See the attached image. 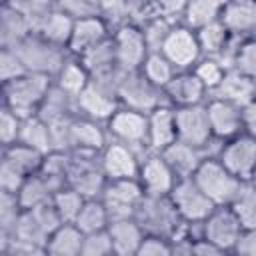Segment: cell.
<instances>
[{"label": "cell", "mask_w": 256, "mask_h": 256, "mask_svg": "<svg viewBox=\"0 0 256 256\" xmlns=\"http://www.w3.org/2000/svg\"><path fill=\"white\" fill-rule=\"evenodd\" d=\"M54 78L36 72H24L8 82H2L4 106H8L20 118L34 116L48 94Z\"/></svg>", "instance_id": "cell-1"}, {"label": "cell", "mask_w": 256, "mask_h": 256, "mask_svg": "<svg viewBox=\"0 0 256 256\" xmlns=\"http://www.w3.org/2000/svg\"><path fill=\"white\" fill-rule=\"evenodd\" d=\"M134 218L138 220V224L142 226L146 234H156V236H164L170 240L178 236L186 226L176 206L172 204L170 196L144 194L134 210Z\"/></svg>", "instance_id": "cell-2"}, {"label": "cell", "mask_w": 256, "mask_h": 256, "mask_svg": "<svg viewBox=\"0 0 256 256\" xmlns=\"http://www.w3.org/2000/svg\"><path fill=\"white\" fill-rule=\"evenodd\" d=\"M16 52H18L26 72L46 74L50 78H54L58 74V70L62 68V64L70 56L68 48L52 44V42H48L46 38H42L34 32L30 36H26L16 46Z\"/></svg>", "instance_id": "cell-3"}, {"label": "cell", "mask_w": 256, "mask_h": 256, "mask_svg": "<svg viewBox=\"0 0 256 256\" xmlns=\"http://www.w3.org/2000/svg\"><path fill=\"white\" fill-rule=\"evenodd\" d=\"M192 178L216 206H230L242 186V180L236 178L216 156L204 158Z\"/></svg>", "instance_id": "cell-4"}, {"label": "cell", "mask_w": 256, "mask_h": 256, "mask_svg": "<svg viewBox=\"0 0 256 256\" xmlns=\"http://www.w3.org/2000/svg\"><path fill=\"white\" fill-rule=\"evenodd\" d=\"M118 100L120 106L150 114L154 108L168 104L164 88L152 84L142 70H132V72H124L118 84Z\"/></svg>", "instance_id": "cell-5"}, {"label": "cell", "mask_w": 256, "mask_h": 256, "mask_svg": "<svg viewBox=\"0 0 256 256\" xmlns=\"http://www.w3.org/2000/svg\"><path fill=\"white\" fill-rule=\"evenodd\" d=\"M106 130L112 140L132 146L142 156L150 152L148 150V114L120 106L106 122Z\"/></svg>", "instance_id": "cell-6"}, {"label": "cell", "mask_w": 256, "mask_h": 256, "mask_svg": "<svg viewBox=\"0 0 256 256\" xmlns=\"http://www.w3.org/2000/svg\"><path fill=\"white\" fill-rule=\"evenodd\" d=\"M168 196L186 224H202L208 218V214L216 208V204L202 192V188L196 184L192 176L178 178Z\"/></svg>", "instance_id": "cell-7"}, {"label": "cell", "mask_w": 256, "mask_h": 256, "mask_svg": "<svg viewBox=\"0 0 256 256\" xmlns=\"http://www.w3.org/2000/svg\"><path fill=\"white\" fill-rule=\"evenodd\" d=\"M174 118H176L178 140L192 144V146H198V148H206L210 144V140L214 138L212 128H210V120H208L206 102L174 108Z\"/></svg>", "instance_id": "cell-8"}, {"label": "cell", "mask_w": 256, "mask_h": 256, "mask_svg": "<svg viewBox=\"0 0 256 256\" xmlns=\"http://www.w3.org/2000/svg\"><path fill=\"white\" fill-rule=\"evenodd\" d=\"M142 196H144V190L138 178H118V180L106 182L100 200L104 202L110 220H116V218L134 216V210L142 200Z\"/></svg>", "instance_id": "cell-9"}, {"label": "cell", "mask_w": 256, "mask_h": 256, "mask_svg": "<svg viewBox=\"0 0 256 256\" xmlns=\"http://www.w3.org/2000/svg\"><path fill=\"white\" fill-rule=\"evenodd\" d=\"M242 224L230 206H216L200 224V236L214 242L220 250L232 252L242 234Z\"/></svg>", "instance_id": "cell-10"}, {"label": "cell", "mask_w": 256, "mask_h": 256, "mask_svg": "<svg viewBox=\"0 0 256 256\" xmlns=\"http://www.w3.org/2000/svg\"><path fill=\"white\" fill-rule=\"evenodd\" d=\"M118 108H120L118 94L112 88L92 78H90V84L76 96L78 116H84V118H90L102 124H106Z\"/></svg>", "instance_id": "cell-11"}, {"label": "cell", "mask_w": 256, "mask_h": 256, "mask_svg": "<svg viewBox=\"0 0 256 256\" xmlns=\"http://www.w3.org/2000/svg\"><path fill=\"white\" fill-rule=\"evenodd\" d=\"M216 158L236 178H240L242 182H248L256 168V138L242 132V134L222 142V148Z\"/></svg>", "instance_id": "cell-12"}, {"label": "cell", "mask_w": 256, "mask_h": 256, "mask_svg": "<svg viewBox=\"0 0 256 256\" xmlns=\"http://www.w3.org/2000/svg\"><path fill=\"white\" fill-rule=\"evenodd\" d=\"M160 52L176 66V70H192L194 64L202 58L196 30L188 28L186 24L172 26Z\"/></svg>", "instance_id": "cell-13"}, {"label": "cell", "mask_w": 256, "mask_h": 256, "mask_svg": "<svg viewBox=\"0 0 256 256\" xmlns=\"http://www.w3.org/2000/svg\"><path fill=\"white\" fill-rule=\"evenodd\" d=\"M138 182L144 190V194L152 196H168L178 182V176L170 168V164L164 160L160 152H146L140 160V172Z\"/></svg>", "instance_id": "cell-14"}, {"label": "cell", "mask_w": 256, "mask_h": 256, "mask_svg": "<svg viewBox=\"0 0 256 256\" xmlns=\"http://www.w3.org/2000/svg\"><path fill=\"white\" fill-rule=\"evenodd\" d=\"M112 40H114L120 70H124V72L140 70L150 52L146 38H144V30L138 26H132V24H124L112 34Z\"/></svg>", "instance_id": "cell-15"}, {"label": "cell", "mask_w": 256, "mask_h": 256, "mask_svg": "<svg viewBox=\"0 0 256 256\" xmlns=\"http://www.w3.org/2000/svg\"><path fill=\"white\" fill-rule=\"evenodd\" d=\"M140 160H142V154L138 150L118 140H108V144L100 152V166L108 180L138 178Z\"/></svg>", "instance_id": "cell-16"}, {"label": "cell", "mask_w": 256, "mask_h": 256, "mask_svg": "<svg viewBox=\"0 0 256 256\" xmlns=\"http://www.w3.org/2000/svg\"><path fill=\"white\" fill-rule=\"evenodd\" d=\"M206 110L214 138L226 142L244 132V106L222 98H208Z\"/></svg>", "instance_id": "cell-17"}, {"label": "cell", "mask_w": 256, "mask_h": 256, "mask_svg": "<svg viewBox=\"0 0 256 256\" xmlns=\"http://www.w3.org/2000/svg\"><path fill=\"white\" fill-rule=\"evenodd\" d=\"M166 100L172 108L202 104L208 100V90L192 70H178L174 78L164 86Z\"/></svg>", "instance_id": "cell-18"}, {"label": "cell", "mask_w": 256, "mask_h": 256, "mask_svg": "<svg viewBox=\"0 0 256 256\" xmlns=\"http://www.w3.org/2000/svg\"><path fill=\"white\" fill-rule=\"evenodd\" d=\"M218 20L232 36L252 38L256 32V0H224Z\"/></svg>", "instance_id": "cell-19"}, {"label": "cell", "mask_w": 256, "mask_h": 256, "mask_svg": "<svg viewBox=\"0 0 256 256\" xmlns=\"http://www.w3.org/2000/svg\"><path fill=\"white\" fill-rule=\"evenodd\" d=\"M110 36L112 34L108 32L106 22L98 14L96 16H86V18H78V20H74L72 36H70V42H68V52L72 56H82L84 52H88L96 44L108 40Z\"/></svg>", "instance_id": "cell-20"}, {"label": "cell", "mask_w": 256, "mask_h": 256, "mask_svg": "<svg viewBox=\"0 0 256 256\" xmlns=\"http://www.w3.org/2000/svg\"><path fill=\"white\" fill-rule=\"evenodd\" d=\"M106 230L110 234L114 254H118V256H134L136 254L138 256V250H140V244H142L146 232L142 230V226L138 224V220L134 216L110 220Z\"/></svg>", "instance_id": "cell-21"}, {"label": "cell", "mask_w": 256, "mask_h": 256, "mask_svg": "<svg viewBox=\"0 0 256 256\" xmlns=\"http://www.w3.org/2000/svg\"><path fill=\"white\" fill-rule=\"evenodd\" d=\"M176 136V118H174V108L170 104L158 106L148 114V150L152 152H162L168 148Z\"/></svg>", "instance_id": "cell-22"}, {"label": "cell", "mask_w": 256, "mask_h": 256, "mask_svg": "<svg viewBox=\"0 0 256 256\" xmlns=\"http://www.w3.org/2000/svg\"><path fill=\"white\" fill-rule=\"evenodd\" d=\"M72 28H74V18L64 14L58 8H50L48 12H44L42 16L32 20V32L34 34L46 38L52 44L64 46V48H68Z\"/></svg>", "instance_id": "cell-23"}, {"label": "cell", "mask_w": 256, "mask_h": 256, "mask_svg": "<svg viewBox=\"0 0 256 256\" xmlns=\"http://www.w3.org/2000/svg\"><path fill=\"white\" fill-rule=\"evenodd\" d=\"M70 136H72V150H88V152H102L110 138L106 124L84 116L72 118Z\"/></svg>", "instance_id": "cell-24"}, {"label": "cell", "mask_w": 256, "mask_h": 256, "mask_svg": "<svg viewBox=\"0 0 256 256\" xmlns=\"http://www.w3.org/2000/svg\"><path fill=\"white\" fill-rule=\"evenodd\" d=\"M160 154L164 156V160L170 164V168L174 170V174L178 178H190V176H194V172L198 170V166L202 164V160L208 158V154H206L204 148L186 144L182 140H174Z\"/></svg>", "instance_id": "cell-25"}, {"label": "cell", "mask_w": 256, "mask_h": 256, "mask_svg": "<svg viewBox=\"0 0 256 256\" xmlns=\"http://www.w3.org/2000/svg\"><path fill=\"white\" fill-rule=\"evenodd\" d=\"M208 98H222L234 104L246 106L250 100L256 98V80L240 74L236 68H228L220 84L208 94Z\"/></svg>", "instance_id": "cell-26"}, {"label": "cell", "mask_w": 256, "mask_h": 256, "mask_svg": "<svg viewBox=\"0 0 256 256\" xmlns=\"http://www.w3.org/2000/svg\"><path fill=\"white\" fill-rule=\"evenodd\" d=\"M36 116H40L48 126L74 118V116H78L76 96L68 94L66 90H62L58 84L52 82V86H50L48 94L44 96V100H42Z\"/></svg>", "instance_id": "cell-27"}, {"label": "cell", "mask_w": 256, "mask_h": 256, "mask_svg": "<svg viewBox=\"0 0 256 256\" xmlns=\"http://www.w3.org/2000/svg\"><path fill=\"white\" fill-rule=\"evenodd\" d=\"M76 58H80V62L86 66V70L90 72V78H106V76H116V74L124 72L118 66L112 36L108 40L96 44L94 48H90L82 56H76Z\"/></svg>", "instance_id": "cell-28"}, {"label": "cell", "mask_w": 256, "mask_h": 256, "mask_svg": "<svg viewBox=\"0 0 256 256\" xmlns=\"http://www.w3.org/2000/svg\"><path fill=\"white\" fill-rule=\"evenodd\" d=\"M30 34H32L30 18L4 2L0 8V48H16Z\"/></svg>", "instance_id": "cell-29"}, {"label": "cell", "mask_w": 256, "mask_h": 256, "mask_svg": "<svg viewBox=\"0 0 256 256\" xmlns=\"http://www.w3.org/2000/svg\"><path fill=\"white\" fill-rule=\"evenodd\" d=\"M82 244H84V232L74 222H64L60 228H56L48 242H46V254L50 256H82Z\"/></svg>", "instance_id": "cell-30"}, {"label": "cell", "mask_w": 256, "mask_h": 256, "mask_svg": "<svg viewBox=\"0 0 256 256\" xmlns=\"http://www.w3.org/2000/svg\"><path fill=\"white\" fill-rule=\"evenodd\" d=\"M44 156H46L44 152L28 146V144H22V142H14V144L2 148V158L6 162H10L24 176H30V174L40 172L42 162H44Z\"/></svg>", "instance_id": "cell-31"}, {"label": "cell", "mask_w": 256, "mask_h": 256, "mask_svg": "<svg viewBox=\"0 0 256 256\" xmlns=\"http://www.w3.org/2000/svg\"><path fill=\"white\" fill-rule=\"evenodd\" d=\"M54 84H58L62 90H66L72 96H78L88 84H90V72L76 56H68V60L62 64L58 74L54 76Z\"/></svg>", "instance_id": "cell-32"}, {"label": "cell", "mask_w": 256, "mask_h": 256, "mask_svg": "<svg viewBox=\"0 0 256 256\" xmlns=\"http://www.w3.org/2000/svg\"><path fill=\"white\" fill-rule=\"evenodd\" d=\"M54 188L48 184V180L36 172V174H30L26 176L24 184L20 186L18 190V202L24 210H30V208H36L40 204H46V202H52V196H54Z\"/></svg>", "instance_id": "cell-33"}, {"label": "cell", "mask_w": 256, "mask_h": 256, "mask_svg": "<svg viewBox=\"0 0 256 256\" xmlns=\"http://www.w3.org/2000/svg\"><path fill=\"white\" fill-rule=\"evenodd\" d=\"M196 36H198L202 56H208V58H218L232 38V34L224 28V24L220 20H214V22L198 28Z\"/></svg>", "instance_id": "cell-34"}, {"label": "cell", "mask_w": 256, "mask_h": 256, "mask_svg": "<svg viewBox=\"0 0 256 256\" xmlns=\"http://www.w3.org/2000/svg\"><path fill=\"white\" fill-rule=\"evenodd\" d=\"M18 142L28 144L44 154L52 152V138H50V126L40 118V116H28L22 118V126H20V136Z\"/></svg>", "instance_id": "cell-35"}, {"label": "cell", "mask_w": 256, "mask_h": 256, "mask_svg": "<svg viewBox=\"0 0 256 256\" xmlns=\"http://www.w3.org/2000/svg\"><path fill=\"white\" fill-rule=\"evenodd\" d=\"M40 174L48 180V184L58 192L70 182V152H48L44 156Z\"/></svg>", "instance_id": "cell-36"}, {"label": "cell", "mask_w": 256, "mask_h": 256, "mask_svg": "<svg viewBox=\"0 0 256 256\" xmlns=\"http://www.w3.org/2000/svg\"><path fill=\"white\" fill-rule=\"evenodd\" d=\"M224 0H186L184 4V24L192 30H198L220 16Z\"/></svg>", "instance_id": "cell-37"}, {"label": "cell", "mask_w": 256, "mask_h": 256, "mask_svg": "<svg viewBox=\"0 0 256 256\" xmlns=\"http://www.w3.org/2000/svg\"><path fill=\"white\" fill-rule=\"evenodd\" d=\"M74 224L84 232V234H90V232H100V230H106L108 224H110V216H108V210L104 206V202L100 198H92V200H86L80 214L76 216Z\"/></svg>", "instance_id": "cell-38"}, {"label": "cell", "mask_w": 256, "mask_h": 256, "mask_svg": "<svg viewBox=\"0 0 256 256\" xmlns=\"http://www.w3.org/2000/svg\"><path fill=\"white\" fill-rule=\"evenodd\" d=\"M12 238L28 242V244H34V246H40V248L46 250V242H48L50 236L42 228V224L38 222V218L34 216L32 210H22V214H20L16 226H14Z\"/></svg>", "instance_id": "cell-39"}, {"label": "cell", "mask_w": 256, "mask_h": 256, "mask_svg": "<svg viewBox=\"0 0 256 256\" xmlns=\"http://www.w3.org/2000/svg\"><path fill=\"white\" fill-rule=\"evenodd\" d=\"M230 208L238 216L242 228H256V186L250 182H242Z\"/></svg>", "instance_id": "cell-40"}, {"label": "cell", "mask_w": 256, "mask_h": 256, "mask_svg": "<svg viewBox=\"0 0 256 256\" xmlns=\"http://www.w3.org/2000/svg\"><path fill=\"white\" fill-rule=\"evenodd\" d=\"M140 70H142V74L152 84H156L160 88H164L174 78V74L178 72L176 66L162 52H148V56H146V60H144V64H142Z\"/></svg>", "instance_id": "cell-41"}, {"label": "cell", "mask_w": 256, "mask_h": 256, "mask_svg": "<svg viewBox=\"0 0 256 256\" xmlns=\"http://www.w3.org/2000/svg\"><path fill=\"white\" fill-rule=\"evenodd\" d=\"M84 202H86V198H84L76 188H72L70 184L64 186V188H60V190L52 196V204H54V208L58 210L62 222H74L76 216L80 214Z\"/></svg>", "instance_id": "cell-42"}, {"label": "cell", "mask_w": 256, "mask_h": 256, "mask_svg": "<svg viewBox=\"0 0 256 256\" xmlns=\"http://www.w3.org/2000/svg\"><path fill=\"white\" fill-rule=\"evenodd\" d=\"M22 206L18 202L16 194L0 192V238H10L14 232V226L22 214Z\"/></svg>", "instance_id": "cell-43"}, {"label": "cell", "mask_w": 256, "mask_h": 256, "mask_svg": "<svg viewBox=\"0 0 256 256\" xmlns=\"http://www.w3.org/2000/svg\"><path fill=\"white\" fill-rule=\"evenodd\" d=\"M192 72L200 78V82L206 86V90H208V94H210V92L220 84V80L224 78L226 68L220 64V60H216V58H208V56H202V58L194 64Z\"/></svg>", "instance_id": "cell-44"}, {"label": "cell", "mask_w": 256, "mask_h": 256, "mask_svg": "<svg viewBox=\"0 0 256 256\" xmlns=\"http://www.w3.org/2000/svg\"><path fill=\"white\" fill-rule=\"evenodd\" d=\"M240 74L256 80V38H244L238 46L234 66Z\"/></svg>", "instance_id": "cell-45"}, {"label": "cell", "mask_w": 256, "mask_h": 256, "mask_svg": "<svg viewBox=\"0 0 256 256\" xmlns=\"http://www.w3.org/2000/svg\"><path fill=\"white\" fill-rule=\"evenodd\" d=\"M20 126H22V118L18 114H14L8 106L2 104V110H0V142H2V148L18 142Z\"/></svg>", "instance_id": "cell-46"}, {"label": "cell", "mask_w": 256, "mask_h": 256, "mask_svg": "<svg viewBox=\"0 0 256 256\" xmlns=\"http://www.w3.org/2000/svg\"><path fill=\"white\" fill-rule=\"evenodd\" d=\"M110 254H114V248H112V240H110L108 230L84 234L82 256H110Z\"/></svg>", "instance_id": "cell-47"}, {"label": "cell", "mask_w": 256, "mask_h": 256, "mask_svg": "<svg viewBox=\"0 0 256 256\" xmlns=\"http://www.w3.org/2000/svg\"><path fill=\"white\" fill-rule=\"evenodd\" d=\"M24 72H26V68H24L16 48H0V80L8 82Z\"/></svg>", "instance_id": "cell-48"}, {"label": "cell", "mask_w": 256, "mask_h": 256, "mask_svg": "<svg viewBox=\"0 0 256 256\" xmlns=\"http://www.w3.org/2000/svg\"><path fill=\"white\" fill-rule=\"evenodd\" d=\"M54 8L62 10L64 14L72 16L74 20L98 14V8L92 0H54Z\"/></svg>", "instance_id": "cell-49"}, {"label": "cell", "mask_w": 256, "mask_h": 256, "mask_svg": "<svg viewBox=\"0 0 256 256\" xmlns=\"http://www.w3.org/2000/svg\"><path fill=\"white\" fill-rule=\"evenodd\" d=\"M26 176L22 172H18L10 162H6L4 158L0 160V192H10V194H18L20 186L24 184Z\"/></svg>", "instance_id": "cell-50"}, {"label": "cell", "mask_w": 256, "mask_h": 256, "mask_svg": "<svg viewBox=\"0 0 256 256\" xmlns=\"http://www.w3.org/2000/svg\"><path fill=\"white\" fill-rule=\"evenodd\" d=\"M170 254H172V240L156 234H146L138 250V256H170Z\"/></svg>", "instance_id": "cell-51"}, {"label": "cell", "mask_w": 256, "mask_h": 256, "mask_svg": "<svg viewBox=\"0 0 256 256\" xmlns=\"http://www.w3.org/2000/svg\"><path fill=\"white\" fill-rule=\"evenodd\" d=\"M142 30H144V38H146L148 50H150V52H160V48H162V44H164L168 32L172 30V26H170L166 20H154V22H150V24H148L146 28H142Z\"/></svg>", "instance_id": "cell-52"}, {"label": "cell", "mask_w": 256, "mask_h": 256, "mask_svg": "<svg viewBox=\"0 0 256 256\" xmlns=\"http://www.w3.org/2000/svg\"><path fill=\"white\" fill-rule=\"evenodd\" d=\"M6 4L14 6L16 10H20L22 14H26L30 18V22L38 16H42L44 12H48L50 8H54V0H4Z\"/></svg>", "instance_id": "cell-53"}, {"label": "cell", "mask_w": 256, "mask_h": 256, "mask_svg": "<svg viewBox=\"0 0 256 256\" xmlns=\"http://www.w3.org/2000/svg\"><path fill=\"white\" fill-rule=\"evenodd\" d=\"M236 254H246V256H256V228H244L240 238L236 240L234 250Z\"/></svg>", "instance_id": "cell-54"}, {"label": "cell", "mask_w": 256, "mask_h": 256, "mask_svg": "<svg viewBox=\"0 0 256 256\" xmlns=\"http://www.w3.org/2000/svg\"><path fill=\"white\" fill-rule=\"evenodd\" d=\"M192 254H198V256H218V254H224V250H220L214 242H210V240L198 236V238H194Z\"/></svg>", "instance_id": "cell-55"}, {"label": "cell", "mask_w": 256, "mask_h": 256, "mask_svg": "<svg viewBox=\"0 0 256 256\" xmlns=\"http://www.w3.org/2000/svg\"><path fill=\"white\" fill-rule=\"evenodd\" d=\"M244 132L256 138V98L244 106Z\"/></svg>", "instance_id": "cell-56"}, {"label": "cell", "mask_w": 256, "mask_h": 256, "mask_svg": "<svg viewBox=\"0 0 256 256\" xmlns=\"http://www.w3.org/2000/svg\"><path fill=\"white\" fill-rule=\"evenodd\" d=\"M248 182L256 186V168H254V172H252V176H250V180H248Z\"/></svg>", "instance_id": "cell-57"}, {"label": "cell", "mask_w": 256, "mask_h": 256, "mask_svg": "<svg viewBox=\"0 0 256 256\" xmlns=\"http://www.w3.org/2000/svg\"><path fill=\"white\" fill-rule=\"evenodd\" d=\"M252 38H256V32H254V34H252Z\"/></svg>", "instance_id": "cell-58"}]
</instances>
